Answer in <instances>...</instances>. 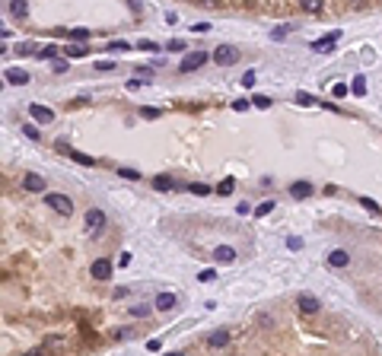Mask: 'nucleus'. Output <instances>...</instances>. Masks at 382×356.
<instances>
[{"mask_svg": "<svg viewBox=\"0 0 382 356\" xmlns=\"http://www.w3.org/2000/svg\"><path fill=\"white\" fill-rule=\"evenodd\" d=\"M45 204H48L55 213H61V217H70V213H73V200L67 197V194H48Z\"/></svg>", "mask_w": 382, "mask_h": 356, "instance_id": "nucleus-1", "label": "nucleus"}, {"mask_svg": "<svg viewBox=\"0 0 382 356\" xmlns=\"http://www.w3.org/2000/svg\"><path fill=\"white\" fill-rule=\"evenodd\" d=\"M213 60H217L220 67H230L239 60V48H233V45H220L217 51H213Z\"/></svg>", "mask_w": 382, "mask_h": 356, "instance_id": "nucleus-2", "label": "nucleus"}, {"mask_svg": "<svg viewBox=\"0 0 382 356\" xmlns=\"http://www.w3.org/2000/svg\"><path fill=\"white\" fill-rule=\"evenodd\" d=\"M204 60H207V55H204V51H191V55H185V57H182L178 70H182V73H191V70H198V67L204 64Z\"/></svg>", "mask_w": 382, "mask_h": 356, "instance_id": "nucleus-3", "label": "nucleus"}, {"mask_svg": "<svg viewBox=\"0 0 382 356\" xmlns=\"http://www.w3.org/2000/svg\"><path fill=\"white\" fill-rule=\"evenodd\" d=\"M105 226V213L99 210V207H92V210H86V229L89 232H99Z\"/></svg>", "mask_w": 382, "mask_h": 356, "instance_id": "nucleus-4", "label": "nucleus"}, {"mask_svg": "<svg viewBox=\"0 0 382 356\" xmlns=\"http://www.w3.org/2000/svg\"><path fill=\"white\" fill-rule=\"evenodd\" d=\"M89 274H92L96 280H109V277H112V261H109V258H99V261H92Z\"/></svg>", "mask_w": 382, "mask_h": 356, "instance_id": "nucleus-5", "label": "nucleus"}, {"mask_svg": "<svg viewBox=\"0 0 382 356\" xmlns=\"http://www.w3.org/2000/svg\"><path fill=\"white\" fill-rule=\"evenodd\" d=\"M3 77H6V83H13V86H26V83H29V73H26L23 67H6Z\"/></svg>", "mask_w": 382, "mask_h": 356, "instance_id": "nucleus-6", "label": "nucleus"}, {"mask_svg": "<svg viewBox=\"0 0 382 356\" xmlns=\"http://www.w3.org/2000/svg\"><path fill=\"white\" fill-rule=\"evenodd\" d=\"M312 191H316V188H312L309 181H293V185H290V194H293L296 200H306V197H312Z\"/></svg>", "mask_w": 382, "mask_h": 356, "instance_id": "nucleus-7", "label": "nucleus"}, {"mask_svg": "<svg viewBox=\"0 0 382 356\" xmlns=\"http://www.w3.org/2000/svg\"><path fill=\"white\" fill-rule=\"evenodd\" d=\"M319 305L322 302L312 296V293H303V296H299V312H306V315H316L319 312Z\"/></svg>", "mask_w": 382, "mask_h": 356, "instance_id": "nucleus-8", "label": "nucleus"}, {"mask_svg": "<svg viewBox=\"0 0 382 356\" xmlns=\"http://www.w3.org/2000/svg\"><path fill=\"white\" fill-rule=\"evenodd\" d=\"M29 115L32 118H35V121H45V124H51V121H55V111H51V109H45V105H29Z\"/></svg>", "mask_w": 382, "mask_h": 356, "instance_id": "nucleus-9", "label": "nucleus"}, {"mask_svg": "<svg viewBox=\"0 0 382 356\" xmlns=\"http://www.w3.org/2000/svg\"><path fill=\"white\" fill-rule=\"evenodd\" d=\"M23 188H26V191H32V194H42L45 191V178L42 175H26L23 178Z\"/></svg>", "mask_w": 382, "mask_h": 356, "instance_id": "nucleus-10", "label": "nucleus"}, {"mask_svg": "<svg viewBox=\"0 0 382 356\" xmlns=\"http://www.w3.org/2000/svg\"><path fill=\"white\" fill-rule=\"evenodd\" d=\"M328 264H331V267H347V264H351V254H347L344 248H338V251L328 254Z\"/></svg>", "mask_w": 382, "mask_h": 356, "instance_id": "nucleus-11", "label": "nucleus"}, {"mask_svg": "<svg viewBox=\"0 0 382 356\" xmlns=\"http://www.w3.org/2000/svg\"><path fill=\"white\" fill-rule=\"evenodd\" d=\"M338 38H341V32H328L325 38H319V42H312V48H316V51H331V45L338 42Z\"/></svg>", "mask_w": 382, "mask_h": 356, "instance_id": "nucleus-12", "label": "nucleus"}, {"mask_svg": "<svg viewBox=\"0 0 382 356\" xmlns=\"http://www.w3.org/2000/svg\"><path fill=\"white\" fill-rule=\"evenodd\" d=\"M176 308V296L172 293H159L156 296V312H172Z\"/></svg>", "mask_w": 382, "mask_h": 356, "instance_id": "nucleus-13", "label": "nucleus"}, {"mask_svg": "<svg viewBox=\"0 0 382 356\" xmlns=\"http://www.w3.org/2000/svg\"><path fill=\"white\" fill-rule=\"evenodd\" d=\"M10 13L16 19H26L29 16V3H26V0H10Z\"/></svg>", "mask_w": 382, "mask_h": 356, "instance_id": "nucleus-14", "label": "nucleus"}, {"mask_svg": "<svg viewBox=\"0 0 382 356\" xmlns=\"http://www.w3.org/2000/svg\"><path fill=\"white\" fill-rule=\"evenodd\" d=\"M213 254H217V261H223V264H233V261H236V248H230V245H220Z\"/></svg>", "mask_w": 382, "mask_h": 356, "instance_id": "nucleus-15", "label": "nucleus"}, {"mask_svg": "<svg viewBox=\"0 0 382 356\" xmlns=\"http://www.w3.org/2000/svg\"><path fill=\"white\" fill-rule=\"evenodd\" d=\"M61 153H67V156H70L73 163H80V165H96V159H92V156H86V153H77V150H64V146H61Z\"/></svg>", "mask_w": 382, "mask_h": 356, "instance_id": "nucleus-16", "label": "nucleus"}, {"mask_svg": "<svg viewBox=\"0 0 382 356\" xmlns=\"http://www.w3.org/2000/svg\"><path fill=\"white\" fill-rule=\"evenodd\" d=\"M226 340H230V334H226V331H213L210 337H207V344H210V347H226Z\"/></svg>", "mask_w": 382, "mask_h": 356, "instance_id": "nucleus-17", "label": "nucleus"}, {"mask_svg": "<svg viewBox=\"0 0 382 356\" xmlns=\"http://www.w3.org/2000/svg\"><path fill=\"white\" fill-rule=\"evenodd\" d=\"M58 51H61V48H58V45H48V48L35 51V57H38V60H55V57H58Z\"/></svg>", "mask_w": 382, "mask_h": 356, "instance_id": "nucleus-18", "label": "nucleus"}, {"mask_svg": "<svg viewBox=\"0 0 382 356\" xmlns=\"http://www.w3.org/2000/svg\"><path fill=\"white\" fill-rule=\"evenodd\" d=\"M153 188H156V191H172L176 185H172V178H163V175H159V178H153Z\"/></svg>", "mask_w": 382, "mask_h": 356, "instance_id": "nucleus-19", "label": "nucleus"}, {"mask_svg": "<svg viewBox=\"0 0 382 356\" xmlns=\"http://www.w3.org/2000/svg\"><path fill=\"white\" fill-rule=\"evenodd\" d=\"M351 92H353V96H363V92H366V80H363V73H360V77H357V80H353V86H351Z\"/></svg>", "mask_w": 382, "mask_h": 356, "instance_id": "nucleus-20", "label": "nucleus"}, {"mask_svg": "<svg viewBox=\"0 0 382 356\" xmlns=\"http://www.w3.org/2000/svg\"><path fill=\"white\" fill-rule=\"evenodd\" d=\"M299 6H303L306 13H319L322 10V0H299Z\"/></svg>", "mask_w": 382, "mask_h": 356, "instance_id": "nucleus-21", "label": "nucleus"}, {"mask_svg": "<svg viewBox=\"0 0 382 356\" xmlns=\"http://www.w3.org/2000/svg\"><path fill=\"white\" fill-rule=\"evenodd\" d=\"M233 188H236V181L223 178V181H220V188H217V194H223V197H226V194H233Z\"/></svg>", "mask_w": 382, "mask_h": 356, "instance_id": "nucleus-22", "label": "nucleus"}, {"mask_svg": "<svg viewBox=\"0 0 382 356\" xmlns=\"http://www.w3.org/2000/svg\"><path fill=\"white\" fill-rule=\"evenodd\" d=\"M271 210H274V200H264V204H258V207H255V217H267Z\"/></svg>", "mask_w": 382, "mask_h": 356, "instance_id": "nucleus-23", "label": "nucleus"}, {"mask_svg": "<svg viewBox=\"0 0 382 356\" xmlns=\"http://www.w3.org/2000/svg\"><path fill=\"white\" fill-rule=\"evenodd\" d=\"M198 280H201V283H210V280H217V271H213V267H207V271L198 274Z\"/></svg>", "mask_w": 382, "mask_h": 356, "instance_id": "nucleus-24", "label": "nucleus"}, {"mask_svg": "<svg viewBox=\"0 0 382 356\" xmlns=\"http://www.w3.org/2000/svg\"><path fill=\"white\" fill-rule=\"evenodd\" d=\"M70 38L83 42V38H89V29H83V26H80V29H70Z\"/></svg>", "mask_w": 382, "mask_h": 356, "instance_id": "nucleus-25", "label": "nucleus"}, {"mask_svg": "<svg viewBox=\"0 0 382 356\" xmlns=\"http://www.w3.org/2000/svg\"><path fill=\"white\" fill-rule=\"evenodd\" d=\"M64 51H67L70 57H83V55H86V48H83V45H70V48H64Z\"/></svg>", "mask_w": 382, "mask_h": 356, "instance_id": "nucleus-26", "label": "nucleus"}, {"mask_svg": "<svg viewBox=\"0 0 382 356\" xmlns=\"http://www.w3.org/2000/svg\"><path fill=\"white\" fill-rule=\"evenodd\" d=\"M334 96H338V99H347V92H351V86H344V83H334Z\"/></svg>", "mask_w": 382, "mask_h": 356, "instance_id": "nucleus-27", "label": "nucleus"}, {"mask_svg": "<svg viewBox=\"0 0 382 356\" xmlns=\"http://www.w3.org/2000/svg\"><path fill=\"white\" fill-rule=\"evenodd\" d=\"M51 70H55V73H67V70H70V67H67V60H51Z\"/></svg>", "mask_w": 382, "mask_h": 356, "instance_id": "nucleus-28", "label": "nucleus"}, {"mask_svg": "<svg viewBox=\"0 0 382 356\" xmlns=\"http://www.w3.org/2000/svg\"><path fill=\"white\" fill-rule=\"evenodd\" d=\"M118 175L127 178V181H137V178H140V172H134V169H118Z\"/></svg>", "mask_w": 382, "mask_h": 356, "instance_id": "nucleus-29", "label": "nucleus"}, {"mask_svg": "<svg viewBox=\"0 0 382 356\" xmlns=\"http://www.w3.org/2000/svg\"><path fill=\"white\" fill-rule=\"evenodd\" d=\"M255 109H271V99H267V96H255Z\"/></svg>", "mask_w": 382, "mask_h": 356, "instance_id": "nucleus-30", "label": "nucleus"}, {"mask_svg": "<svg viewBox=\"0 0 382 356\" xmlns=\"http://www.w3.org/2000/svg\"><path fill=\"white\" fill-rule=\"evenodd\" d=\"M137 48H140V51H159V45H156V42H150V38H144V42H140Z\"/></svg>", "mask_w": 382, "mask_h": 356, "instance_id": "nucleus-31", "label": "nucleus"}, {"mask_svg": "<svg viewBox=\"0 0 382 356\" xmlns=\"http://www.w3.org/2000/svg\"><path fill=\"white\" fill-rule=\"evenodd\" d=\"M360 204H363V207H366V210H370V213H379V204H376V200L363 197V200H360Z\"/></svg>", "mask_w": 382, "mask_h": 356, "instance_id": "nucleus-32", "label": "nucleus"}, {"mask_svg": "<svg viewBox=\"0 0 382 356\" xmlns=\"http://www.w3.org/2000/svg\"><path fill=\"white\" fill-rule=\"evenodd\" d=\"M287 248H290V251H296V248H303V239L290 236V239H287Z\"/></svg>", "mask_w": 382, "mask_h": 356, "instance_id": "nucleus-33", "label": "nucleus"}, {"mask_svg": "<svg viewBox=\"0 0 382 356\" xmlns=\"http://www.w3.org/2000/svg\"><path fill=\"white\" fill-rule=\"evenodd\" d=\"M296 102H299V105H312V102H316V99H312L309 92H299V96H296Z\"/></svg>", "mask_w": 382, "mask_h": 356, "instance_id": "nucleus-34", "label": "nucleus"}, {"mask_svg": "<svg viewBox=\"0 0 382 356\" xmlns=\"http://www.w3.org/2000/svg\"><path fill=\"white\" fill-rule=\"evenodd\" d=\"M185 48V42H178V38H172L169 45H166V51H182Z\"/></svg>", "mask_w": 382, "mask_h": 356, "instance_id": "nucleus-35", "label": "nucleus"}, {"mask_svg": "<svg viewBox=\"0 0 382 356\" xmlns=\"http://www.w3.org/2000/svg\"><path fill=\"white\" fill-rule=\"evenodd\" d=\"M147 312H150V308H147V305H131V315H137V318H144Z\"/></svg>", "mask_w": 382, "mask_h": 356, "instance_id": "nucleus-36", "label": "nucleus"}, {"mask_svg": "<svg viewBox=\"0 0 382 356\" xmlns=\"http://www.w3.org/2000/svg\"><path fill=\"white\" fill-rule=\"evenodd\" d=\"M109 48H112V51H131V45H127V42H112Z\"/></svg>", "mask_w": 382, "mask_h": 356, "instance_id": "nucleus-37", "label": "nucleus"}, {"mask_svg": "<svg viewBox=\"0 0 382 356\" xmlns=\"http://www.w3.org/2000/svg\"><path fill=\"white\" fill-rule=\"evenodd\" d=\"M23 134H26V137H29V140H38V131H35V127H29V124L23 127Z\"/></svg>", "mask_w": 382, "mask_h": 356, "instance_id": "nucleus-38", "label": "nucleus"}, {"mask_svg": "<svg viewBox=\"0 0 382 356\" xmlns=\"http://www.w3.org/2000/svg\"><path fill=\"white\" fill-rule=\"evenodd\" d=\"M287 32H290V26H280V29H274V32H271V35H274V38H284V35H287Z\"/></svg>", "mask_w": 382, "mask_h": 356, "instance_id": "nucleus-39", "label": "nucleus"}, {"mask_svg": "<svg viewBox=\"0 0 382 356\" xmlns=\"http://www.w3.org/2000/svg\"><path fill=\"white\" fill-rule=\"evenodd\" d=\"M112 67H115L112 60H96V70H112Z\"/></svg>", "mask_w": 382, "mask_h": 356, "instance_id": "nucleus-40", "label": "nucleus"}, {"mask_svg": "<svg viewBox=\"0 0 382 356\" xmlns=\"http://www.w3.org/2000/svg\"><path fill=\"white\" fill-rule=\"evenodd\" d=\"M233 109H236V111H245V109H249V102H245V99H236V102H233Z\"/></svg>", "mask_w": 382, "mask_h": 356, "instance_id": "nucleus-41", "label": "nucleus"}, {"mask_svg": "<svg viewBox=\"0 0 382 356\" xmlns=\"http://www.w3.org/2000/svg\"><path fill=\"white\" fill-rule=\"evenodd\" d=\"M191 191L194 194H210V188H207V185H191Z\"/></svg>", "mask_w": 382, "mask_h": 356, "instance_id": "nucleus-42", "label": "nucleus"}, {"mask_svg": "<svg viewBox=\"0 0 382 356\" xmlns=\"http://www.w3.org/2000/svg\"><path fill=\"white\" fill-rule=\"evenodd\" d=\"M242 86H255V73H245V77H242Z\"/></svg>", "mask_w": 382, "mask_h": 356, "instance_id": "nucleus-43", "label": "nucleus"}, {"mask_svg": "<svg viewBox=\"0 0 382 356\" xmlns=\"http://www.w3.org/2000/svg\"><path fill=\"white\" fill-rule=\"evenodd\" d=\"M144 118H159V109H144Z\"/></svg>", "mask_w": 382, "mask_h": 356, "instance_id": "nucleus-44", "label": "nucleus"}]
</instances>
